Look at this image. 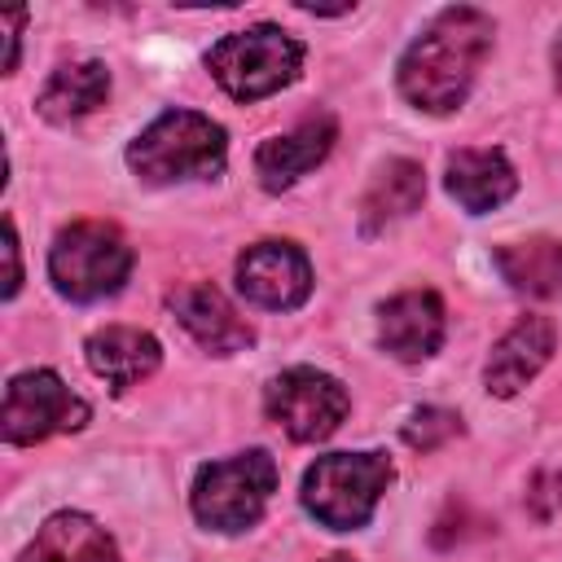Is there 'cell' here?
<instances>
[{"label":"cell","instance_id":"1","mask_svg":"<svg viewBox=\"0 0 562 562\" xmlns=\"http://www.w3.org/2000/svg\"><path fill=\"white\" fill-rule=\"evenodd\" d=\"M492 48V18L483 9H443L400 57V92L430 114H448L465 101L483 57Z\"/></svg>","mask_w":562,"mask_h":562},{"label":"cell","instance_id":"2","mask_svg":"<svg viewBox=\"0 0 562 562\" xmlns=\"http://www.w3.org/2000/svg\"><path fill=\"white\" fill-rule=\"evenodd\" d=\"M224 158H228L224 127L198 110H167L127 145V167L145 184L206 180L224 171Z\"/></svg>","mask_w":562,"mask_h":562},{"label":"cell","instance_id":"3","mask_svg":"<svg viewBox=\"0 0 562 562\" xmlns=\"http://www.w3.org/2000/svg\"><path fill=\"white\" fill-rule=\"evenodd\" d=\"M395 479L382 452H329L303 474V509L329 531H356L373 518L378 496Z\"/></svg>","mask_w":562,"mask_h":562},{"label":"cell","instance_id":"4","mask_svg":"<svg viewBox=\"0 0 562 562\" xmlns=\"http://www.w3.org/2000/svg\"><path fill=\"white\" fill-rule=\"evenodd\" d=\"M277 492V461L263 448L211 461L198 470L189 505L193 518L211 531H246L259 522L268 496Z\"/></svg>","mask_w":562,"mask_h":562},{"label":"cell","instance_id":"5","mask_svg":"<svg viewBox=\"0 0 562 562\" xmlns=\"http://www.w3.org/2000/svg\"><path fill=\"white\" fill-rule=\"evenodd\" d=\"M206 66L215 75V83L237 97V101H259L272 97L277 88H285L299 66H303V44L294 35H285L281 26H250V31H233L224 35L211 53Z\"/></svg>","mask_w":562,"mask_h":562},{"label":"cell","instance_id":"6","mask_svg":"<svg viewBox=\"0 0 562 562\" xmlns=\"http://www.w3.org/2000/svg\"><path fill=\"white\" fill-rule=\"evenodd\" d=\"M127 272H132V246L114 224L101 220H79L61 228L48 250V277L75 303L114 294L127 281Z\"/></svg>","mask_w":562,"mask_h":562},{"label":"cell","instance_id":"7","mask_svg":"<svg viewBox=\"0 0 562 562\" xmlns=\"http://www.w3.org/2000/svg\"><path fill=\"white\" fill-rule=\"evenodd\" d=\"M347 391L338 378L321 373V369H285L268 382V395H263V408L268 417L294 439V443H316V439H329L338 430V422L347 417Z\"/></svg>","mask_w":562,"mask_h":562},{"label":"cell","instance_id":"8","mask_svg":"<svg viewBox=\"0 0 562 562\" xmlns=\"http://www.w3.org/2000/svg\"><path fill=\"white\" fill-rule=\"evenodd\" d=\"M83 422H88V404L53 369H26L4 386L0 430L9 443H40L48 435L79 430Z\"/></svg>","mask_w":562,"mask_h":562},{"label":"cell","instance_id":"9","mask_svg":"<svg viewBox=\"0 0 562 562\" xmlns=\"http://www.w3.org/2000/svg\"><path fill=\"white\" fill-rule=\"evenodd\" d=\"M237 290L272 312H290L312 294V263L294 241H255L237 259Z\"/></svg>","mask_w":562,"mask_h":562},{"label":"cell","instance_id":"10","mask_svg":"<svg viewBox=\"0 0 562 562\" xmlns=\"http://www.w3.org/2000/svg\"><path fill=\"white\" fill-rule=\"evenodd\" d=\"M378 338L404 364H417V360L435 356L439 342H443V303H439V294L435 290H404V294L386 299L378 307Z\"/></svg>","mask_w":562,"mask_h":562},{"label":"cell","instance_id":"11","mask_svg":"<svg viewBox=\"0 0 562 562\" xmlns=\"http://www.w3.org/2000/svg\"><path fill=\"white\" fill-rule=\"evenodd\" d=\"M334 136H338L334 114H307L299 127H290L281 136H268L259 145V154H255L259 184L268 193L290 189L299 176H307L316 162H325V154L334 149Z\"/></svg>","mask_w":562,"mask_h":562},{"label":"cell","instance_id":"12","mask_svg":"<svg viewBox=\"0 0 562 562\" xmlns=\"http://www.w3.org/2000/svg\"><path fill=\"white\" fill-rule=\"evenodd\" d=\"M553 342H558V329L549 316H518L514 329L492 347L487 364H483V382L492 395L509 400L518 395L553 356Z\"/></svg>","mask_w":562,"mask_h":562},{"label":"cell","instance_id":"13","mask_svg":"<svg viewBox=\"0 0 562 562\" xmlns=\"http://www.w3.org/2000/svg\"><path fill=\"white\" fill-rule=\"evenodd\" d=\"M171 312L198 338V347H206L211 356H233V351L255 342V329L237 316V307L215 285H202V281L180 285L171 294Z\"/></svg>","mask_w":562,"mask_h":562},{"label":"cell","instance_id":"14","mask_svg":"<svg viewBox=\"0 0 562 562\" xmlns=\"http://www.w3.org/2000/svg\"><path fill=\"white\" fill-rule=\"evenodd\" d=\"M514 189H518V176L501 149H457L448 158V193L470 215L505 206L514 198Z\"/></svg>","mask_w":562,"mask_h":562},{"label":"cell","instance_id":"15","mask_svg":"<svg viewBox=\"0 0 562 562\" xmlns=\"http://www.w3.org/2000/svg\"><path fill=\"white\" fill-rule=\"evenodd\" d=\"M88 364L97 378H105L114 391H127L136 386L140 378H149L162 360V347L154 334L145 329H132V325H105L88 338Z\"/></svg>","mask_w":562,"mask_h":562},{"label":"cell","instance_id":"16","mask_svg":"<svg viewBox=\"0 0 562 562\" xmlns=\"http://www.w3.org/2000/svg\"><path fill=\"white\" fill-rule=\"evenodd\" d=\"M18 562H123V558L105 536V527H97L88 514H53Z\"/></svg>","mask_w":562,"mask_h":562},{"label":"cell","instance_id":"17","mask_svg":"<svg viewBox=\"0 0 562 562\" xmlns=\"http://www.w3.org/2000/svg\"><path fill=\"white\" fill-rule=\"evenodd\" d=\"M422 198H426V171H422V162H413V158H391V162L373 176L369 193L360 198V228H364V233H378V228H386L391 220L413 215V211L422 206Z\"/></svg>","mask_w":562,"mask_h":562},{"label":"cell","instance_id":"18","mask_svg":"<svg viewBox=\"0 0 562 562\" xmlns=\"http://www.w3.org/2000/svg\"><path fill=\"white\" fill-rule=\"evenodd\" d=\"M496 268L509 281V290L527 299H553L562 294V241L558 237H527L496 250Z\"/></svg>","mask_w":562,"mask_h":562},{"label":"cell","instance_id":"19","mask_svg":"<svg viewBox=\"0 0 562 562\" xmlns=\"http://www.w3.org/2000/svg\"><path fill=\"white\" fill-rule=\"evenodd\" d=\"M110 97V70L101 61H70V66H57L48 75V83L40 88V114L53 119V123H70L88 110H97L101 101Z\"/></svg>","mask_w":562,"mask_h":562},{"label":"cell","instance_id":"20","mask_svg":"<svg viewBox=\"0 0 562 562\" xmlns=\"http://www.w3.org/2000/svg\"><path fill=\"white\" fill-rule=\"evenodd\" d=\"M452 435H461V417H457L452 408L426 404V408H417V413L404 422V443L417 448V452H435V448L448 443Z\"/></svg>","mask_w":562,"mask_h":562},{"label":"cell","instance_id":"21","mask_svg":"<svg viewBox=\"0 0 562 562\" xmlns=\"http://www.w3.org/2000/svg\"><path fill=\"white\" fill-rule=\"evenodd\" d=\"M4 259H9L4 299H13V294H18V285H22V263H18V228H13V220H4Z\"/></svg>","mask_w":562,"mask_h":562},{"label":"cell","instance_id":"22","mask_svg":"<svg viewBox=\"0 0 562 562\" xmlns=\"http://www.w3.org/2000/svg\"><path fill=\"white\" fill-rule=\"evenodd\" d=\"M0 22H4V31H9V35H4V40H9V57H4V70H13V66H18V26L26 22V9H9Z\"/></svg>","mask_w":562,"mask_h":562},{"label":"cell","instance_id":"23","mask_svg":"<svg viewBox=\"0 0 562 562\" xmlns=\"http://www.w3.org/2000/svg\"><path fill=\"white\" fill-rule=\"evenodd\" d=\"M553 79H558V92H562V35L553 44Z\"/></svg>","mask_w":562,"mask_h":562},{"label":"cell","instance_id":"24","mask_svg":"<svg viewBox=\"0 0 562 562\" xmlns=\"http://www.w3.org/2000/svg\"><path fill=\"white\" fill-rule=\"evenodd\" d=\"M325 562H356V558H351V553H329Z\"/></svg>","mask_w":562,"mask_h":562}]
</instances>
